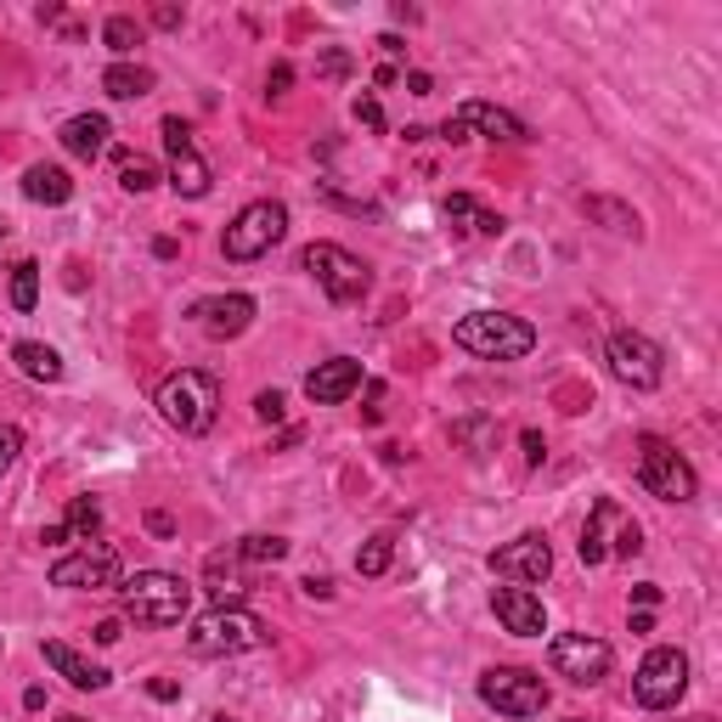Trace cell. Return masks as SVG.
Listing matches in <instances>:
<instances>
[{"instance_id":"obj_38","label":"cell","mask_w":722,"mask_h":722,"mask_svg":"<svg viewBox=\"0 0 722 722\" xmlns=\"http://www.w3.org/2000/svg\"><path fill=\"white\" fill-rule=\"evenodd\" d=\"M293 85V69H288V62H272V74H266V96H282Z\"/></svg>"},{"instance_id":"obj_7","label":"cell","mask_w":722,"mask_h":722,"mask_svg":"<svg viewBox=\"0 0 722 722\" xmlns=\"http://www.w3.org/2000/svg\"><path fill=\"white\" fill-rule=\"evenodd\" d=\"M282 238H288V209L272 204V198H260V204L238 209V220L220 232V254L226 260H260V254H272Z\"/></svg>"},{"instance_id":"obj_39","label":"cell","mask_w":722,"mask_h":722,"mask_svg":"<svg viewBox=\"0 0 722 722\" xmlns=\"http://www.w3.org/2000/svg\"><path fill=\"white\" fill-rule=\"evenodd\" d=\"M519 446H525V464H531V469L547 457V446H542V435H537V430H525V435H519Z\"/></svg>"},{"instance_id":"obj_35","label":"cell","mask_w":722,"mask_h":722,"mask_svg":"<svg viewBox=\"0 0 722 722\" xmlns=\"http://www.w3.org/2000/svg\"><path fill=\"white\" fill-rule=\"evenodd\" d=\"M356 124L384 130V108H378V96H356Z\"/></svg>"},{"instance_id":"obj_24","label":"cell","mask_w":722,"mask_h":722,"mask_svg":"<svg viewBox=\"0 0 722 722\" xmlns=\"http://www.w3.org/2000/svg\"><path fill=\"white\" fill-rule=\"evenodd\" d=\"M441 209H446V220H457V226H464V232H474V238H503V215L480 209L469 192H452Z\"/></svg>"},{"instance_id":"obj_16","label":"cell","mask_w":722,"mask_h":722,"mask_svg":"<svg viewBox=\"0 0 722 722\" xmlns=\"http://www.w3.org/2000/svg\"><path fill=\"white\" fill-rule=\"evenodd\" d=\"M491 610L514 638H542L547 633V610L531 587H491Z\"/></svg>"},{"instance_id":"obj_27","label":"cell","mask_w":722,"mask_h":722,"mask_svg":"<svg viewBox=\"0 0 722 722\" xmlns=\"http://www.w3.org/2000/svg\"><path fill=\"white\" fill-rule=\"evenodd\" d=\"M103 40H108V51H113V57L124 62L130 51H136V46H142V23H136V17H130V12H113V17L103 23Z\"/></svg>"},{"instance_id":"obj_46","label":"cell","mask_w":722,"mask_h":722,"mask_svg":"<svg viewBox=\"0 0 722 722\" xmlns=\"http://www.w3.org/2000/svg\"><path fill=\"white\" fill-rule=\"evenodd\" d=\"M407 91H412V96H430V91H435V80L412 69V74H407Z\"/></svg>"},{"instance_id":"obj_21","label":"cell","mask_w":722,"mask_h":722,"mask_svg":"<svg viewBox=\"0 0 722 722\" xmlns=\"http://www.w3.org/2000/svg\"><path fill=\"white\" fill-rule=\"evenodd\" d=\"M23 192H28V198H35V204H69L74 198V181H69V170H57V164H28V170H23Z\"/></svg>"},{"instance_id":"obj_50","label":"cell","mask_w":722,"mask_h":722,"mask_svg":"<svg viewBox=\"0 0 722 722\" xmlns=\"http://www.w3.org/2000/svg\"><path fill=\"white\" fill-rule=\"evenodd\" d=\"M565 722H581V717H565Z\"/></svg>"},{"instance_id":"obj_28","label":"cell","mask_w":722,"mask_h":722,"mask_svg":"<svg viewBox=\"0 0 722 722\" xmlns=\"http://www.w3.org/2000/svg\"><path fill=\"white\" fill-rule=\"evenodd\" d=\"M232 559L238 565H277V559H288V542L282 537H243L232 547Z\"/></svg>"},{"instance_id":"obj_31","label":"cell","mask_w":722,"mask_h":722,"mask_svg":"<svg viewBox=\"0 0 722 722\" xmlns=\"http://www.w3.org/2000/svg\"><path fill=\"white\" fill-rule=\"evenodd\" d=\"M62 531L80 537V542H91L96 531H103V508H96L91 497H74V503H69V519H62Z\"/></svg>"},{"instance_id":"obj_18","label":"cell","mask_w":722,"mask_h":722,"mask_svg":"<svg viewBox=\"0 0 722 722\" xmlns=\"http://www.w3.org/2000/svg\"><path fill=\"white\" fill-rule=\"evenodd\" d=\"M40 654H46V666H51L57 677H69L74 688H91V695L113 683V672H108V666H96L91 654H80V649H69V643H57V638H51V643H40Z\"/></svg>"},{"instance_id":"obj_32","label":"cell","mask_w":722,"mask_h":722,"mask_svg":"<svg viewBox=\"0 0 722 722\" xmlns=\"http://www.w3.org/2000/svg\"><path fill=\"white\" fill-rule=\"evenodd\" d=\"M389 559H396V537H373L368 547L356 553V570H361V576H384Z\"/></svg>"},{"instance_id":"obj_41","label":"cell","mask_w":722,"mask_h":722,"mask_svg":"<svg viewBox=\"0 0 722 722\" xmlns=\"http://www.w3.org/2000/svg\"><path fill=\"white\" fill-rule=\"evenodd\" d=\"M147 531H153V537H176V519L164 514V508H153V514H147Z\"/></svg>"},{"instance_id":"obj_9","label":"cell","mask_w":722,"mask_h":722,"mask_svg":"<svg viewBox=\"0 0 722 722\" xmlns=\"http://www.w3.org/2000/svg\"><path fill=\"white\" fill-rule=\"evenodd\" d=\"M683 688H688V654H683V649H649L643 666L633 672V700H638L643 711L677 706Z\"/></svg>"},{"instance_id":"obj_37","label":"cell","mask_w":722,"mask_h":722,"mask_svg":"<svg viewBox=\"0 0 722 722\" xmlns=\"http://www.w3.org/2000/svg\"><path fill=\"white\" fill-rule=\"evenodd\" d=\"M452 441H469V446H474V457H480V452H485V441H491V430H485V423H457Z\"/></svg>"},{"instance_id":"obj_48","label":"cell","mask_w":722,"mask_h":722,"mask_svg":"<svg viewBox=\"0 0 722 722\" xmlns=\"http://www.w3.org/2000/svg\"><path fill=\"white\" fill-rule=\"evenodd\" d=\"M153 254H158V260H176L181 249H176V238H158V243H153Z\"/></svg>"},{"instance_id":"obj_6","label":"cell","mask_w":722,"mask_h":722,"mask_svg":"<svg viewBox=\"0 0 722 722\" xmlns=\"http://www.w3.org/2000/svg\"><path fill=\"white\" fill-rule=\"evenodd\" d=\"M300 266L316 277V288H322L334 305H356L361 293L373 288V272L361 266L350 249H339V243H311V249L300 254Z\"/></svg>"},{"instance_id":"obj_40","label":"cell","mask_w":722,"mask_h":722,"mask_svg":"<svg viewBox=\"0 0 722 722\" xmlns=\"http://www.w3.org/2000/svg\"><path fill=\"white\" fill-rule=\"evenodd\" d=\"M147 695H153V700H176V695H181V683H176V677H153V683H147Z\"/></svg>"},{"instance_id":"obj_14","label":"cell","mask_w":722,"mask_h":722,"mask_svg":"<svg viewBox=\"0 0 722 722\" xmlns=\"http://www.w3.org/2000/svg\"><path fill=\"white\" fill-rule=\"evenodd\" d=\"M124 581V565L113 547H85V553H69V559L51 565V587H74V593H96V587H119Z\"/></svg>"},{"instance_id":"obj_23","label":"cell","mask_w":722,"mask_h":722,"mask_svg":"<svg viewBox=\"0 0 722 722\" xmlns=\"http://www.w3.org/2000/svg\"><path fill=\"white\" fill-rule=\"evenodd\" d=\"M12 361H17V373L23 378H35V384H57L62 378V356L40 339H17L12 345Z\"/></svg>"},{"instance_id":"obj_2","label":"cell","mask_w":722,"mask_h":722,"mask_svg":"<svg viewBox=\"0 0 722 722\" xmlns=\"http://www.w3.org/2000/svg\"><path fill=\"white\" fill-rule=\"evenodd\" d=\"M158 412L181 435H209L215 418H220V384L198 368H181L158 384Z\"/></svg>"},{"instance_id":"obj_20","label":"cell","mask_w":722,"mask_h":722,"mask_svg":"<svg viewBox=\"0 0 722 722\" xmlns=\"http://www.w3.org/2000/svg\"><path fill=\"white\" fill-rule=\"evenodd\" d=\"M108 136H113V124H108L103 113H74L69 124H62V130H57V142H62V147H69L74 158H85V164L108 153Z\"/></svg>"},{"instance_id":"obj_47","label":"cell","mask_w":722,"mask_h":722,"mask_svg":"<svg viewBox=\"0 0 722 722\" xmlns=\"http://www.w3.org/2000/svg\"><path fill=\"white\" fill-rule=\"evenodd\" d=\"M378 51H384V57H401L407 46H401V35H378Z\"/></svg>"},{"instance_id":"obj_13","label":"cell","mask_w":722,"mask_h":722,"mask_svg":"<svg viewBox=\"0 0 722 722\" xmlns=\"http://www.w3.org/2000/svg\"><path fill=\"white\" fill-rule=\"evenodd\" d=\"M553 672L559 677H570L576 688H587V683H599L604 672H610V643L604 638H587V633H565V638H553Z\"/></svg>"},{"instance_id":"obj_11","label":"cell","mask_w":722,"mask_h":722,"mask_svg":"<svg viewBox=\"0 0 722 722\" xmlns=\"http://www.w3.org/2000/svg\"><path fill=\"white\" fill-rule=\"evenodd\" d=\"M485 565H491V576H503L508 587H537V581L553 576V547H547L542 531H525V537L503 542Z\"/></svg>"},{"instance_id":"obj_17","label":"cell","mask_w":722,"mask_h":722,"mask_svg":"<svg viewBox=\"0 0 722 722\" xmlns=\"http://www.w3.org/2000/svg\"><path fill=\"white\" fill-rule=\"evenodd\" d=\"M356 384H361V361L334 356V361H316L305 373V396H311V407H339Z\"/></svg>"},{"instance_id":"obj_26","label":"cell","mask_w":722,"mask_h":722,"mask_svg":"<svg viewBox=\"0 0 722 722\" xmlns=\"http://www.w3.org/2000/svg\"><path fill=\"white\" fill-rule=\"evenodd\" d=\"M581 215H587V220H599L604 232H621V238L638 232V215L621 204V198H599V192H593V198H581Z\"/></svg>"},{"instance_id":"obj_1","label":"cell","mask_w":722,"mask_h":722,"mask_svg":"<svg viewBox=\"0 0 722 722\" xmlns=\"http://www.w3.org/2000/svg\"><path fill=\"white\" fill-rule=\"evenodd\" d=\"M119 610L136 627H181L192 610V581H181L170 570H136L119 581Z\"/></svg>"},{"instance_id":"obj_8","label":"cell","mask_w":722,"mask_h":722,"mask_svg":"<svg viewBox=\"0 0 722 722\" xmlns=\"http://www.w3.org/2000/svg\"><path fill=\"white\" fill-rule=\"evenodd\" d=\"M480 700L503 717H542L547 711V683L525 666H491L480 672Z\"/></svg>"},{"instance_id":"obj_5","label":"cell","mask_w":722,"mask_h":722,"mask_svg":"<svg viewBox=\"0 0 722 722\" xmlns=\"http://www.w3.org/2000/svg\"><path fill=\"white\" fill-rule=\"evenodd\" d=\"M638 485L649 491V497H661V503H695V491H700L688 457L672 441H661V435L638 441Z\"/></svg>"},{"instance_id":"obj_44","label":"cell","mask_w":722,"mask_h":722,"mask_svg":"<svg viewBox=\"0 0 722 722\" xmlns=\"http://www.w3.org/2000/svg\"><path fill=\"white\" fill-rule=\"evenodd\" d=\"M153 23L158 28H181V7H153Z\"/></svg>"},{"instance_id":"obj_43","label":"cell","mask_w":722,"mask_h":722,"mask_svg":"<svg viewBox=\"0 0 722 722\" xmlns=\"http://www.w3.org/2000/svg\"><path fill=\"white\" fill-rule=\"evenodd\" d=\"M96 643H119L124 638V627H119V621H96V633H91Z\"/></svg>"},{"instance_id":"obj_25","label":"cell","mask_w":722,"mask_h":722,"mask_svg":"<svg viewBox=\"0 0 722 722\" xmlns=\"http://www.w3.org/2000/svg\"><path fill=\"white\" fill-rule=\"evenodd\" d=\"M158 85L153 69H142V62H113V69L103 74V91L113 96V103H136V96H147Z\"/></svg>"},{"instance_id":"obj_36","label":"cell","mask_w":722,"mask_h":722,"mask_svg":"<svg viewBox=\"0 0 722 722\" xmlns=\"http://www.w3.org/2000/svg\"><path fill=\"white\" fill-rule=\"evenodd\" d=\"M322 74H327V80H345V74H350V51L327 46V51H322Z\"/></svg>"},{"instance_id":"obj_29","label":"cell","mask_w":722,"mask_h":722,"mask_svg":"<svg viewBox=\"0 0 722 722\" xmlns=\"http://www.w3.org/2000/svg\"><path fill=\"white\" fill-rule=\"evenodd\" d=\"M119 186H124V192H153V186H158L153 158H142V153H119Z\"/></svg>"},{"instance_id":"obj_34","label":"cell","mask_w":722,"mask_h":722,"mask_svg":"<svg viewBox=\"0 0 722 722\" xmlns=\"http://www.w3.org/2000/svg\"><path fill=\"white\" fill-rule=\"evenodd\" d=\"M23 452V430H12V423H0V474L12 469V457Z\"/></svg>"},{"instance_id":"obj_19","label":"cell","mask_w":722,"mask_h":722,"mask_svg":"<svg viewBox=\"0 0 722 722\" xmlns=\"http://www.w3.org/2000/svg\"><path fill=\"white\" fill-rule=\"evenodd\" d=\"M452 124H464L469 136L480 130V136H491V142H525V124L508 108H497V103H464L452 113Z\"/></svg>"},{"instance_id":"obj_49","label":"cell","mask_w":722,"mask_h":722,"mask_svg":"<svg viewBox=\"0 0 722 722\" xmlns=\"http://www.w3.org/2000/svg\"><path fill=\"white\" fill-rule=\"evenodd\" d=\"M57 722H85V717H57Z\"/></svg>"},{"instance_id":"obj_45","label":"cell","mask_w":722,"mask_h":722,"mask_svg":"<svg viewBox=\"0 0 722 722\" xmlns=\"http://www.w3.org/2000/svg\"><path fill=\"white\" fill-rule=\"evenodd\" d=\"M305 593L311 599H334V581H327V576H305Z\"/></svg>"},{"instance_id":"obj_22","label":"cell","mask_w":722,"mask_h":722,"mask_svg":"<svg viewBox=\"0 0 722 722\" xmlns=\"http://www.w3.org/2000/svg\"><path fill=\"white\" fill-rule=\"evenodd\" d=\"M615 497H599L593 503V514H587V525H581V565H604L610 559V519H615Z\"/></svg>"},{"instance_id":"obj_10","label":"cell","mask_w":722,"mask_h":722,"mask_svg":"<svg viewBox=\"0 0 722 722\" xmlns=\"http://www.w3.org/2000/svg\"><path fill=\"white\" fill-rule=\"evenodd\" d=\"M158 130H164V153H170V186L181 192V198H204L215 176H209L198 142H192V124H186L181 113H170Z\"/></svg>"},{"instance_id":"obj_33","label":"cell","mask_w":722,"mask_h":722,"mask_svg":"<svg viewBox=\"0 0 722 722\" xmlns=\"http://www.w3.org/2000/svg\"><path fill=\"white\" fill-rule=\"evenodd\" d=\"M254 418L260 423H282V396H277V389H260V396H254Z\"/></svg>"},{"instance_id":"obj_15","label":"cell","mask_w":722,"mask_h":722,"mask_svg":"<svg viewBox=\"0 0 722 722\" xmlns=\"http://www.w3.org/2000/svg\"><path fill=\"white\" fill-rule=\"evenodd\" d=\"M254 311H260V305L249 300V293H215V300H198V305H192V322H198L209 339H238V334H249Z\"/></svg>"},{"instance_id":"obj_42","label":"cell","mask_w":722,"mask_h":722,"mask_svg":"<svg viewBox=\"0 0 722 722\" xmlns=\"http://www.w3.org/2000/svg\"><path fill=\"white\" fill-rule=\"evenodd\" d=\"M633 599H638V610H654V604H661V587H654V581H638Z\"/></svg>"},{"instance_id":"obj_12","label":"cell","mask_w":722,"mask_h":722,"mask_svg":"<svg viewBox=\"0 0 722 722\" xmlns=\"http://www.w3.org/2000/svg\"><path fill=\"white\" fill-rule=\"evenodd\" d=\"M661 345L654 339H643V334H633V327H621V334H610V373L621 378V384H633V389H654L661 384Z\"/></svg>"},{"instance_id":"obj_30","label":"cell","mask_w":722,"mask_h":722,"mask_svg":"<svg viewBox=\"0 0 722 722\" xmlns=\"http://www.w3.org/2000/svg\"><path fill=\"white\" fill-rule=\"evenodd\" d=\"M35 300H40V266H35V260H17V266H12V305L28 316Z\"/></svg>"},{"instance_id":"obj_4","label":"cell","mask_w":722,"mask_h":722,"mask_svg":"<svg viewBox=\"0 0 722 722\" xmlns=\"http://www.w3.org/2000/svg\"><path fill=\"white\" fill-rule=\"evenodd\" d=\"M272 643V627L260 615H249L243 604L238 610H204L192 621L186 633V649L198 654V661H220V654H249V649H266Z\"/></svg>"},{"instance_id":"obj_3","label":"cell","mask_w":722,"mask_h":722,"mask_svg":"<svg viewBox=\"0 0 722 722\" xmlns=\"http://www.w3.org/2000/svg\"><path fill=\"white\" fill-rule=\"evenodd\" d=\"M452 339L480 361H519V356L537 350V327L525 316H508V311H469L452 327Z\"/></svg>"}]
</instances>
